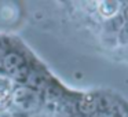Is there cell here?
<instances>
[{
    "label": "cell",
    "instance_id": "1",
    "mask_svg": "<svg viewBox=\"0 0 128 117\" xmlns=\"http://www.w3.org/2000/svg\"><path fill=\"white\" fill-rule=\"evenodd\" d=\"M11 100L14 106L21 109L22 112H30L39 103V98L32 90L26 87H20L11 94Z\"/></svg>",
    "mask_w": 128,
    "mask_h": 117
},
{
    "label": "cell",
    "instance_id": "2",
    "mask_svg": "<svg viewBox=\"0 0 128 117\" xmlns=\"http://www.w3.org/2000/svg\"><path fill=\"white\" fill-rule=\"evenodd\" d=\"M3 68L10 76L15 78H21L22 74L26 73V66L24 58L17 52H11L4 56L3 59Z\"/></svg>",
    "mask_w": 128,
    "mask_h": 117
},
{
    "label": "cell",
    "instance_id": "3",
    "mask_svg": "<svg viewBox=\"0 0 128 117\" xmlns=\"http://www.w3.org/2000/svg\"><path fill=\"white\" fill-rule=\"evenodd\" d=\"M118 11V6L116 2H102L99 3V12L105 18H112Z\"/></svg>",
    "mask_w": 128,
    "mask_h": 117
},
{
    "label": "cell",
    "instance_id": "4",
    "mask_svg": "<svg viewBox=\"0 0 128 117\" xmlns=\"http://www.w3.org/2000/svg\"><path fill=\"white\" fill-rule=\"evenodd\" d=\"M11 99V90L7 83H0V108H4Z\"/></svg>",
    "mask_w": 128,
    "mask_h": 117
},
{
    "label": "cell",
    "instance_id": "5",
    "mask_svg": "<svg viewBox=\"0 0 128 117\" xmlns=\"http://www.w3.org/2000/svg\"><path fill=\"white\" fill-rule=\"evenodd\" d=\"M121 39L124 40V42H128V26H125V28L122 29V32H121Z\"/></svg>",
    "mask_w": 128,
    "mask_h": 117
},
{
    "label": "cell",
    "instance_id": "6",
    "mask_svg": "<svg viewBox=\"0 0 128 117\" xmlns=\"http://www.w3.org/2000/svg\"><path fill=\"white\" fill-rule=\"evenodd\" d=\"M125 15H127V18H128V7H127V10H125Z\"/></svg>",
    "mask_w": 128,
    "mask_h": 117
}]
</instances>
